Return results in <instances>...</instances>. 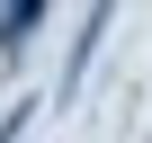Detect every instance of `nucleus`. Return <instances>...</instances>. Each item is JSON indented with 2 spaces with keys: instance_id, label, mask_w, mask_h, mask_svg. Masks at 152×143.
Returning a JSON list of instances; mask_svg holds the SVG:
<instances>
[{
  "instance_id": "nucleus-1",
  "label": "nucleus",
  "mask_w": 152,
  "mask_h": 143,
  "mask_svg": "<svg viewBox=\"0 0 152 143\" xmlns=\"http://www.w3.org/2000/svg\"><path fill=\"white\" fill-rule=\"evenodd\" d=\"M45 27V0H0V54H9V45H27Z\"/></svg>"
}]
</instances>
